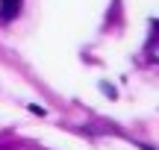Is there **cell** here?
Instances as JSON below:
<instances>
[{
    "label": "cell",
    "mask_w": 159,
    "mask_h": 150,
    "mask_svg": "<svg viewBox=\"0 0 159 150\" xmlns=\"http://www.w3.org/2000/svg\"><path fill=\"white\" fill-rule=\"evenodd\" d=\"M21 3L24 0H0V18H3V21H12V18L21 12Z\"/></svg>",
    "instance_id": "1"
},
{
    "label": "cell",
    "mask_w": 159,
    "mask_h": 150,
    "mask_svg": "<svg viewBox=\"0 0 159 150\" xmlns=\"http://www.w3.org/2000/svg\"><path fill=\"white\" fill-rule=\"evenodd\" d=\"M148 53L153 62H159V21H153V33H150V41H148Z\"/></svg>",
    "instance_id": "2"
},
{
    "label": "cell",
    "mask_w": 159,
    "mask_h": 150,
    "mask_svg": "<svg viewBox=\"0 0 159 150\" xmlns=\"http://www.w3.org/2000/svg\"><path fill=\"white\" fill-rule=\"evenodd\" d=\"M144 150H150V147H144Z\"/></svg>",
    "instance_id": "3"
}]
</instances>
